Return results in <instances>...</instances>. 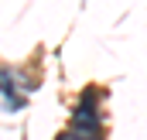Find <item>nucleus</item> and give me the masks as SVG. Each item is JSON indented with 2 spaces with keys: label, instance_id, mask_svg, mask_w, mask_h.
<instances>
[{
  "label": "nucleus",
  "instance_id": "1",
  "mask_svg": "<svg viewBox=\"0 0 147 140\" xmlns=\"http://www.w3.org/2000/svg\"><path fill=\"white\" fill-rule=\"evenodd\" d=\"M62 140H92V133H82V130H75V133H69V137H62Z\"/></svg>",
  "mask_w": 147,
  "mask_h": 140
}]
</instances>
